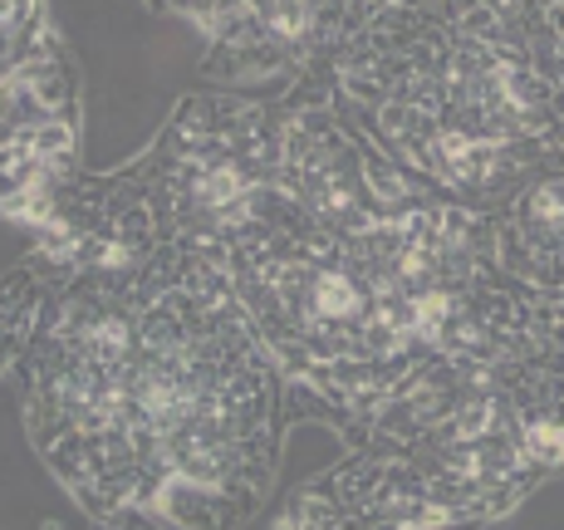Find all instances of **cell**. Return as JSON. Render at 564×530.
<instances>
[{
  "instance_id": "ba28073f",
  "label": "cell",
  "mask_w": 564,
  "mask_h": 530,
  "mask_svg": "<svg viewBox=\"0 0 564 530\" xmlns=\"http://www.w3.org/2000/svg\"><path fill=\"white\" fill-rule=\"evenodd\" d=\"M280 530H457L403 462L349 452L285 501Z\"/></svg>"
},
{
  "instance_id": "9c48e42d",
  "label": "cell",
  "mask_w": 564,
  "mask_h": 530,
  "mask_svg": "<svg viewBox=\"0 0 564 530\" xmlns=\"http://www.w3.org/2000/svg\"><path fill=\"white\" fill-rule=\"evenodd\" d=\"M491 256L520 285L564 300V158L525 182L491 216Z\"/></svg>"
},
{
  "instance_id": "7c38bea8",
  "label": "cell",
  "mask_w": 564,
  "mask_h": 530,
  "mask_svg": "<svg viewBox=\"0 0 564 530\" xmlns=\"http://www.w3.org/2000/svg\"><path fill=\"white\" fill-rule=\"evenodd\" d=\"M94 530H162V526H104V521H99Z\"/></svg>"
},
{
  "instance_id": "3957f363",
  "label": "cell",
  "mask_w": 564,
  "mask_h": 530,
  "mask_svg": "<svg viewBox=\"0 0 564 530\" xmlns=\"http://www.w3.org/2000/svg\"><path fill=\"white\" fill-rule=\"evenodd\" d=\"M349 452L403 462L457 526H496L564 472V300L501 270L457 344L368 408Z\"/></svg>"
},
{
  "instance_id": "52a82bcc",
  "label": "cell",
  "mask_w": 564,
  "mask_h": 530,
  "mask_svg": "<svg viewBox=\"0 0 564 530\" xmlns=\"http://www.w3.org/2000/svg\"><path fill=\"white\" fill-rule=\"evenodd\" d=\"M158 15H182L206 35L202 79L226 94L314 74L359 25L364 0H167Z\"/></svg>"
},
{
  "instance_id": "5b68a950",
  "label": "cell",
  "mask_w": 564,
  "mask_h": 530,
  "mask_svg": "<svg viewBox=\"0 0 564 530\" xmlns=\"http://www.w3.org/2000/svg\"><path fill=\"white\" fill-rule=\"evenodd\" d=\"M118 172L148 207L162 241L187 246L206 261L280 187L275 99L226 89L187 94L148 153Z\"/></svg>"
},
{
  "instance_id": "7a4b0ae2",
  "label": "cell",
  "mask_w": 564,
  "mask_h": 530,
  "mask_svg": "<svg viewBox=\"0 0 564 530\" xmlns=\"http://www.w3.org/2000/svg\"><path fill=\"white\" fill-rule=\"evenodd\" d=\"M314 79L383 158L491 216L564 158V0H364Z\"/></svg>"
},
{
  "instance_id": "30bf717a",
  "label": "cell",
  "mask_w": 564,
  "mask_h": 530,
  "mask_svg": "<svg viewBox=\"0 0 564 530\" xmlns=\"http://www.w3.org/2000/svg\"><path fill=\"white\" fill-rule=\"evenodd\" d=\"M45 305H50V280L40 275V266L30 256L0 275V378L20 369L40 320H45Z\"/></svg>"
},
{
  "instance_id": "6da1fadb",
  "label": "cell",
  "mask_w": 564,
  "mask_h": 530,
  "mask_svg": "<svg viewBox=\"0 0 564 530\" xmlns=\"http://www.w3.org/2000/svg\"><path fill=\"white\" fill-rule=\"evenodd\" d=\"M20 413L94 521L162 530H241L290 428L270 349L187 246L54 290L20 359Z\"/></svg>"
},
{
  "instance_id": "8fae6325",
  "label": "cell",
  "mask_w": 564,
  "mask_h": 530,
  "mask_svg": "<svg viewBox=\"0 0 564 530\" xmlns=\"http://www.w3.org/2000/svg\"><path fill=\"white\" fill-rule=\"evenodd\" d=\"M35 15L40 6H30V0H0V69H6L10 50L20 45V35L35 25Z\"/></svg>"
},
{
  "instance_id": "277c9868",
  "label": "cell",
  "mask_w": 564,
  "mask_h": 530,
  "mask_svg": "<svg viewBox=\"0 0 564 530\" xmlns=\"http://www.w3.org/2000/svg\"><path fill=\"white\" fill-rule=\"evenodd\" d=\"M206 261L285 378V423L314 418L354 447L368 408L417 364L354 251L275 187Z\"/></svg>"
},
{
  "instance_id": "8992f818",
  "label": "cell",
  "mask_w": 564,
  "mask_h": 530,
  "mask_svg": "<svg viewBox=\"0 0 564 530\" xmlns=\"http://www.w3.org/2000/svg\"><path fill=\"white\" fill-rule=\"evenodd\" d=\"M79 64L59 20L40 6L0 69V221L45 231L84 177Z\"/></svg>"
}]
</instances>
